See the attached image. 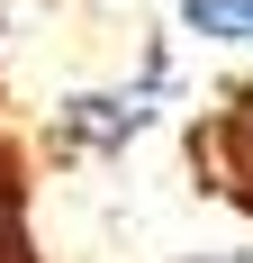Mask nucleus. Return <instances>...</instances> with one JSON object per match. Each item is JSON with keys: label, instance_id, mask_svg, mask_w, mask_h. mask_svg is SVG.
Segmentation results:
<instances>
[{"label": "nucleus", "instance_id": "obj_1", "mask_svg": "<svg viewBox=\"0 0 253 263\" xmlns=\"http://www.w3.org/2000/svg\"><path fill=\"white\" fill-rule=\"evenodd\" d=\"M190 173H199L226 209L253 218V73L199 118V136H190Z\"/></svg>", "mask_w": 253, "mask_h": 263}, {"label": "nucleus", "instance_id": "obj_3", "mask_svg": "<svg viewBox=\"0 0 253 263\" xmlns=\"http://www.w3.org/2000/svg\"><path fill=\"white\" fill-rule=\"evenodd\" d=\"M181 27L208 46H253V0H181Z\"/></svg>", "mask_w": 253, "mask_h": 263}, {"label": "nucleus", "instance_id": "obj_2", "mask_svg": "<svg viewBox=\"0 0 253 263\" xmlns=\"http://www.w3.org/2000/svg\"><path fill=\"white\" fill-rule=\"evenodd\" d=\"M0 263H36V227H27V163L0 136Z\"/></svg>", "mask_w": 253, "mask_h": 263}]
</instances>
